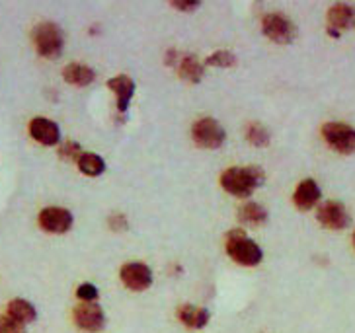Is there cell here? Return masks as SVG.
<instances>
[{"label":"cell","mask_w":355,"mask_h":333,"mask_svg":"<svg viewBox=\"0 0 355 333\" xmlns=\"http://www.w3.org/2000/svg\"><path fill=\"white\" fill-rule=\"evenodd\" d=\"M234 63H236V57H234V53L230 51H217L207 57V64H211V66L229 69V66H232Z\"/></svg>","instance_id":"obj_22"},{"label":"cell","mask_w":355,"mask_h":333,"mask_svg":"<svg viewBox=\"0 0 355 333\" xmlns=\"http://www.w3.org/2000/svg\"><path fill=\"white\" fill-rule=\"evenodd\" d=\"M261 32L266 33V37L272 39L273 43L285 45L295 39V24L287 16L273 12V14H268L261 21Z\"/></svg>","instance_id":"obj_6"},{"label":"cell","mask_w":355,"mask_h":333,"mask_svg":"<svg viewBox=\"0 0 355 333\" xmlns=\"http://www.w3.org/2000/svg\"><path fill=\"white\" fill-rule=\"evenodd\" d=\"M316 219L328 230H344L349 226V213L340 201H326L318 207Z\"/></svg>","instance_id":"obj_9"},{"label":"cell","mask_w":355,"mask_h":333,"mask_svg":"<svg viewBox=\"0 0 355 333\" xmlns=\"http://www.w3.org/2000/svg\"><path fill=\"white\" fill-rule=\"evenodd\" d=\"M119 277L125 285L129 291H146L150 285H153V271L148 265L141 263V261H131L125 263L121 271H119Z\"/></svg>","instance_id":"obj_8"},{"label":"cell","mask_w":355,"mask_h":333,"mask_svg":"<svg viewBox=\"0 0 355 333\" xmlns=\"http://www.w3.org/2000/svg\"><path fill=\"white\" fill-rule=\"evenodd\" d=\"M263 179L266 177H263L261 168L234 166L225 170V174L220 176V186L227 193L234 195V197L248 199L263 183Z\"/></svg>","instance_id":"obj_1"},{"label":"cell","mask_w":355,"mask_h":333,"mask_svg":"<svg viewBox=\"0 0 355 333\" xmlns=\"http://www.w3.org/2000/svg\"><path fill=\"white\" fill-rule=\"evenodd\" d=\"M354 248H355V234H354Z\"/></svg>","instance_id":"obj_28"},{"label":"cell","mask_w":355,"mask_h":333,"mask_svg":"<svg viewBox=\"0 0 355 333\" xmlns=\"http://www.w3.org/2000/svg\"><path fill=\"white\" fill-rule=\"evenodd\" d=\"M191 135H193L196 145L201 146V148H209V150H215V148L223 146L225 136H227L225 129L219 125V121H215L211 117L196 121L193 129H191Z\"/></svg>","instance_id":"obj_5"},{"label":"cell","mask_w":355,"mask_h":333,"mask_svg":"<svg viewBox=\"0 0 355 333\" xmlns=\"http://www.w3.org/2000/svg\"><path fill=\"white\" fill-rule=\"evenodd\" d=\"M178 318H180V322L191 330H203L209 323L211 314L205 308H199L193 304H184L178 308Z\"/></svg>","instance_id":"obj_15"},{"label":"cell","mask_w":355,"mask_h":333,"mask_svg":"<svg viewBox=\"0 0 355 333\" xmlns=\"http://www.w3.org/2000/svg\"><path fill=\"white\" fill-rule=\"evenodd\" d=\"M0 333H26V325L10 316H0Z\"/></svg>","instance_id":"obj_23"},{"label":"cell","mask_w":355,"mask_h":333,"mask_svg":"<svg viewBox=\"0 0 355 333\" xmlns=\"http://www.w3.org/2000/svg\"><path fill=\"white\" fill-rule=\"evenodd\" d=\"M33 45L45 59H57L63 53V30L53 21H43L33 30Z\"/></svg>","instance_id":"obj_3"},{"label":"cell","mask_w":355,"mask_h":333,"mask_svg":"<svg viewBox=\"0 0 355 333\" xmlns=\"http://www.w3.org/2000/svg\"><path fill=\"white\" fill-rule=\"evenodd\" d=\"M320 201V188L314 179H303L293 195V203L299 210H311Z\"/></svg>","instance_id":"obj_14"},{"label":"cell","mask_w":355,"mask_h":333,"mask_svg":"<svg viewBox=\"0 0 355 333\" xmlns=\"http://www.w3.org/2000/svg\"><path fill=\"white\" fill-rule=\"evenodd\" d=\"M239 219L244 224H250V226H260L268 220V210L258 205V203H244L239 208Z\"/></svg>","instance_id":"obj_19"},{"label":"cell","mask_w":355,"mask_h":333,"mask_svg":"<svg viewBox=\"0 0 355 333\" xmlns=\"http://www.w3.org/2000/svg\"><path fill=\"white\" fill-rule=\"evenodd\" d=\"M64 80L69 84H73V86H88V84L94 82L96 74L94 71L90 69V66H86V64H78L73 63L69 64V66H64L63 71Z\"/></svg>","instance_id":"obj_17"},{"label":"cell","mask_w":355,"mask_h":333,"mask_svg":"<svg viewBox=\"0 0 355 333\" xmlns=\"http://www.w3.org/2000/svg\"><path fill=\"white\" fill-rule=\"evenodd\" d=\"M110 228L114 232H121V230H127V220L123 215H112L110 217Z\"/></svg>","instance_id":"obj_26"},{"label":"cell","mask_w":355,"mask_h":333,"mask_svg":"<svg viewBox=\"0 0 355 333\" xmlns=\"http://www.w3.org/2000/svg\"><path fill=\"white\" fill-rule=\"evenodd\" d=\"M355 28V8L349 4H334L328 10V33L332 37H340L342 32Z\"/></svg>","instance_id":"obj_11"},{"label":"cell","mask_w":355,"mask_h":333,"mask_svg":"<svg viewBox=\"0 0 355 333\" xmlns=\"http://www.w3.org/2000/svg\"><path fill=\"white\" fill-rule=\"evenodd\" d=\"M78 168H80V172H83L84 176H102L105 170V162L104 158L98 156L94 152H83V156L78 158Z\"/></svg>","instance_id":"obj_20"},{"label":"cell","mask_w":355,"mask_h":333,"mask_svg":"<svg viewBox=\"0 0 355 333\" xmlns=\"http://www.w3.org/2000/svg\"><path fill=\"white\" fill-rule=\"evenodd\" d=\"M30 135L40 145L53 146L59 145V141H61V129L51 119L35 117V119H32V123H30Z\"/></svg>","instance_id":"obj_12"},{"label":"cell","mask_w":355,"mask_h":333,"mask_svg":"<svg viewBox=\"0 0 355 333\" xmlns=\"http://www.w3.org/2000/svg\"><path fill=\"white\" fill-rule=\"evenodd\" d=\"M59 154H61V158H67V160H76V162H78V158L83 156L80 146L76 145V143H73V141L64 143V145L59 148Z\"/></svg>","instance_id":"obj_24"},{"label":"cell","mask_w":355,"mask_h":333,"mask_svg":"<svg viewBox=\"0 0 355 333\" xmlns=\"http://www.w3.org/2000/svg\"><path fill=\"white\" fill-rule=\"evenodd\" d=\"M246 141L254 146L270 145V131L261 123H248L246 127Z\"/></svg>","instance_id":"obj_21"},{"label":"cell","mask_w":355,"mask_h":333,"mask_svg":"<svg viewBox=\"0 0 355 333\" xmlns=\"http://www.w3.org/2000/svg\"><path fill=\"white\" fill-rule=\"evenodd\" d=\"M76 296L83 302H94L98 298V289H96L94 285H90V282H84V285H80L76 289Z\"/></svg>","instance_id":"obj_25"},{"label":"cell","mask_w":355,"mask_h":333,"mask_svg":"<svg viewBox=\"0 0 355 333\" xmlns=\"http://www.w3.org/2000/svg\"><path fill=\"white\" fill-rule=\"evenodd\" d=\"M107 88L112 90L117 98V109L119 111H127V107L133 100V94H135V82L131 76L127 74H119L112 80H107Z\"/></svg>","instance_id":"obj_13"},{"label":"cell","mask_w":355,"mask_h":333,"mask_svg":"<svg viewBox=\"0 0 355 333\" xmlns=\"http://www.w3.org/2000/svg\"><path fill=\"white\" fill-rule=\"evenodd\" d=\"M74 323L83 332L98 333L105 327V314L94 302H83L74 308Z\"/></svg>","instance_id":"obj_7"},{"label":"cell","mask_w":355,"mask_h":333,"mask_svg":"<svg viewBox=\"0 0 355 333\" xmlns=\"http://www.w3.org/2000/svg\"><path fill=\"white\" fill-rule=\"evenodd\" d=\"M227 253L230 260L244 267H256L263 258L260 246L248 238L244 230H230L227 234Z\"/></svg>","instance_id":"obj_2"},{"label":"cell","mask_w":355,"mask_h":333,"mask_svg":"<svg viewBox=\"0 0 355 333\" xmlns=\"http://www.w3.org/2000/svg\"><path fill=\"white\" fill-rule=\"evenodd\" d=\"M40 226L49 234H64L73 226V215L63 207L43 208L40 213Z\"/></svg>","instance_id":"obj_10"},{"label":"cell","mask_w":355,"mask_h":333,"mask_svg":"<svg viewBox=\"0 0 355 333\" xmlns=\"http://www.w3.org/2000/svg\"><path fill=\"white\" fill-rule=\"evenodd\" d=\"M203 73H205L203 64L199 63L193 55H184V57L178 59V74H180L184 80L196 84L203 78Z\"/></svg>","instance_id":"obj_16"},{"label":"cell","mask_w":355,"mask_h":333,"mask_svg":"<svg viewBox=\"0 0 355 333\" xmlns=\"http://www.w3.org/2000/svg\"><path fill=\"white\" fill-rule=\"evenodd\" d=\"M8 316L20 323H32L37 318V312H35L32 302L24 300V298H16V300H12L8 304Z\"/></svg>","instance_id":"obj_18"},{"label":"cell","mask_w":355,"mask_h":333,"mask_svg":"<svg viewBox=\"0 0 355 333\" xmlns=\"http://www.w3.org/2000/svg\"><path fill=\"white\" fill-rule=\"evenodd\" d=\"M324 141L330 148H334L340 154H352L355 152V129L347 123L340 121H330L322 127Z\"/></svg>","instance_id":"obj_4"},{"label":"cell","mask_w":355,"mask_h":333,"mask_svg":"<svg viewBox=\"0 0 355 333\" xmlns=\"http://www.w3.org/2000/svg\"><path fill=\"white\" fill-rule=\"evenodd\" d=\"M172 6L180 12H193L201 6V2H198V0H184V2H172Z\"/></svg>","instance_id":"obj_27"}]
</instances>
